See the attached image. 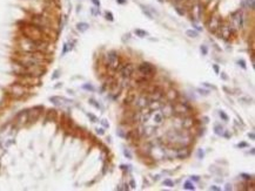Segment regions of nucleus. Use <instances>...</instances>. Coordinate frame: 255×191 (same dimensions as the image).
Segmentation results:
<instances>
[{
  "instance_id": "ea45409f",
  "label": "nucleus",
  "mask_w": 255,
  "mask_h": 191,
  "mask_svg": "<svg viewBox=\"0 0 255 191\" xmlns=\"http://www.w3.org/2000/svg\"><path fill=\"white\" fill-rule=\"evenodd\" d=\"M239 63L241 65L242 68H246V65H245V61H243V60H241V61H239Z\"/></svg>"
},
{
  "instance_id": "473e14b6",
  "label": "nucleus",
  "mask_w": 255,
  "mask_h": 191,
  "mask_svg": "<svg viewBox=\"0 0 255 191\" xmlns=\"http://www.w3.org/2000/svg\"><path fill=\"white\" fill-rule=\"evenodd\" d=\"M242 177L245 178V179H247V181H251L252 179V176H248V175H245V173L242 175Z\"/></svg>"
},
{
  "instance_id": "4468645a",
  "label": "nucleus",
  "mask_w": 255,
  "mask_h": 191,
  "mask_svg": "<svg viewBox=\"0 0 255 191\" xmlns=\"http://www.w3.org/2000/svg\"><path fill=\"white\" fill-rule=\"evenodd\" d=\"M162 115L163 117H169V116L174 115V111H173V104H166L162 108Z\"/></svg>"
},
{
  "instance_id": "f257e3e1",
  "label": "nucleus",
  "mask_w": 255,
  "mask_h": 191,
  "mask_svg": "<svg viewBox=\"0 0 255 191\" xmlns=\"http://www.w3.org/2000/svg\"><path fill=\"white\" fill-rule=\"evenodd\" d=\"M20 49L25 53H33V52H45L47 50L48 44L42 40H32L28 38H23L19 41Z\"/></svg>"
},
{
  "instance_id": "f03ea898",
  "label": "nucleus",
  "mask_w": 255,
  "mask_h": 191,
  "mask_svg": "<svg viewBox=\"0 0 255 191\" xmlns=\"http://www.w3.org/2000/svg\"><path fill=\"white\" fill-rule=\"evenodd\" d=\"M21 32L25 35V38H28V39H32V40H42V36H44V33L41 31V28H39L33 24L24 26L21 28Z\"/></svg>"
},
{
  "instance_id": "a211bd4d",
  "label": "nucleus",
  "mask_w": 255,
  "mask_h": 191,
  "mask_svg": "<svg viewBox=\"0 0 255 191\" xmlns=\"http://www.w3.org/2000/svg\"><path fill=\"white\" fill-rule=\"evenodd\" d=\"M194 120H193L192 117H186V120H184L182 121V128H185V129H191V128H193V125H194Z\"/></svg>"
},
{
  "instance_id": "20e7f679",
  "label": "nucleus",
  "mask_w": 255,
  "mask_h": 191,
  "mask_svg": "<svg viewBox=\"0 0 255 191\" xmlns=\"http://www.w3.org/2000/svg\"><path fill=\"white\" fill-rule=\"evenodd\" d=\"M173 111L174 114H178V115H188L189 113H192V108L188 106L186 102H178L173 104Z\"/></svg>"
},
{
  "instance_id": "c9c22d12",
  "label": "nucleus",
  "mask_w": 255,
  "mask_h": 191,
  "mask_svg": "<svg viewBox=\"0 0 255 191\" xmlns=\"http://www.w3.org/2000/svg\"><path fill=\"white\" fill-rule=\"evenodd\" d=\"M129 185H130V188H133V189H134V188H135V183H134V181H133V179H130V182H129Z\"/></svg>"
},
{
  "instance_id": "bb28decb",
  "label": "nucleus",
  "mask_w": 255,
  "mask_h": 191,
  "mask_svg": "<svg viewBox=\"0 0 255 191\" xmlns=\"http://www.w3.org/2000/svg\"><path fill=\"white\" fill-rule=\"evenodd\" d=\"M215 133L218 135H222L223 134V128L221 125H215Z\"/></svg>"
},
{
  "instance_id": "f704fd0d",
  "label": "nucleus",
  "mask_w": 255,
  "mask_h": 191,
  "mask_svg": "<svg viewBox=\"0 0 255 191\" xmlns=\"http://www.w3.org/2000/svg\"><path fill=\"white\" fill-rule=\"evenodd\" d=\"M92 2H93L94 5H95V6H100V1H99V0H92Z\"/></svg>"
},
{
  "instance_id": "1a4fd4ad",
  "label": "nucleus",
  "mask_w": 255,
  "mask_h": 191,
  "mask_svg": "<svg viewBox=\"0 0 255 191\" xmlns=\"http://www.w3.org/2000/svg\"><path fill=\"white\" fill-rule=\"evenodd\" d=\"M9 90H11V95L15 98L21 97L24 94L26 93V89L23 87V85H13Z\"/></svg>"
},
{
  "instance_id": "9b49d317",
  "label": "nucleus",
  "mask_w": 255,
  "mask_h": 191,
  "mask_svg": "<svg viewBox=\"0 0 255 191\" xmlns=\"http://www.w3.org/2000/svg\"><path fill=\"white\" fill-rule=\"evenodd\" d=\"M233 22L235 24L236 28H242L243 27V15H242V12L237 11V12H235L233 14Z\"/></svg>"
},
{
  "instance_id": "c756f323",
  "label": "nucleus",
  "mask_w": 255,
  "mask_h": 191,
  "mask_svg": "<svg viewBox=\"0 0 255 191\" xmlns=\"http://www.w3.org/2000/svg\"><path fill=\"white\" fill-rule=\"evenodd\" d=\"M163 184H165V185H167V187H173V185H174V183L172 182L170 179H165Z\"/></svg>"
},
{
  "instance_id": "39448f33",
  "label": "nucleus",
  "mask_w": 255,
  "mask_h": 191,
  "mask_svg": "<svg viewBox=\"0 0 255 191\" xmlns=\"http://www.w3.org/2000/svg\"><path fill=\"white\" fill-rule=\"evenodd\" d=\"M107 61H108V67L115 71L119 68V65H120V59H119V55L116 52H109L107 54Z\"/></svg>"
},
{
  "instance_id": "58836bf2",
  "label": "nucleus",
  "mask_w": 255,
  "mask_h": 191,
  "mask_svg": "<svg viewBox=\"0 0 255 191\" xmlns=\"http://www.w3.org/2000/svg\"><path fill=\"white\" fill-rule=\"evenodd\" d=\"M84 88H85V89H90V90H93V87H92V86H88V85H85V86H84Z\"/></svg>"
},
{
  "instance_id": "09e8293b",
  "label": "nucleus",
  "mask_w": 255,
  "mask_h": 191,
  "mask_svg": "<svg viewBox=\"0 0 255 191\" xmlns=\"http://www.w3.org/2000/svg\"><path fill=\"white\" fill-rule=\"evenodd\" d=\"M118 1H119L120 4H124V2H125V0H118Z\"/></svg>"
},
{
  "instance_id": "7ed1b4c3",
  "label": "nucleus",
  "mask_w": 255,
  "mask_h": 191,
  "mask_svg": "<svg viewBox=\"0 0 255 191\" xmlns=\"http://www.w3.org/2000/svg\"><path fill=\"white\" fill-rule=\"evenodd\" d=\"M154 73H155L154 67L148 62H143L141 65H139V67H138V74H140L141 76H145L147 79L152 77L154 75Z\"/></svg>"
},
{
  "instance_id": "4be33fe9",
  "label": "nucleus",
  "mask_w": 255,
  "mask_h": 191,
  "mask_svg": "<svg viewBox=\"0 0 255 191\" xmlns=\"http://www.w3.org/2000/svg\"><path fill=\"white\" fill-rule=\"evenodd\" d=\"M78 29L80 32H85L87 31V28H88V25L87 24H85V22H80V24H78Z\"/></svg>"
},
{
  "instance_id": "ddd939ff",
  "label": "nucleus",
  "mask_w": 255,
  "mask_h": 191,
  "mask_svg": "<svg viewBox=\"0 0 255 191\" xmlns=\"http://www.w3.org/2000/svg\"><path fill=\"white\" fill-rule=\"evenodd\" d=\"M135 103H136V107H138V108H140V109H143V108H146V107L148 106V103H149V100H148L147 96L142 95V96H141V97H140L138 101H135Z\"/></svg>"
},
{
  "instance_id": "dca6fc26",
  "label": "nucleus",
  "mask_w": 255,
  "mask_h": 191,
  "mask_svg": "<svg viewBox=\"0 0 255 191\" xmlns=\"http://www.w3.org/2000/svg\"><path fill=\"white\" fill-rule=\"evenodd\" d=\"M176 156H178L179 158H186L187 156H189V149H188L187 147H184V145H182L181 148L178 149Z\"/></svg>"
},
{
  "instance_id": "de8ad7c7",
  "label": "nucleus",
  "mask_w": 255,
  "mask_h": 191,
  "mask_svg": "<svg viewBox=\"0 0 255 191\" xmlns=\"http://www.w3.org/2000/svg\"><path fill=\"white\" fill-rule=\"evenodd\" d=\"M249 137L252 138V140H254V134H249Z\"/></svg>"
},
{
  "instance_id": "49530a36",
  "label": "nucleus",
  "mask_w": 255,
  "mask_h": 191,
  "mask_svg": "<svg viewBox=\"0 0 255 191\" xmlns=\"http://www.w3.org/2000/svg\"><path fill=\"white\" fill-rule=\"evenodd\" d=\"M239 147H247V144H246V143H240V144H239Z\"/></svg>"
},
{
  "instance_id": "423d86ee",
  "label": "nucleus",
  "mask_w": 255,
  "mask_h": 191,
  "mask_svg": "<svg viewBox=\"0 0 255 191\" xmlns=\"http://www.w3.org/2000/svg\"><path fill=\"white\" fill-rule=\"evenodd\" d=\"M32 24L38 26L39 28H41V29H42V28H48V26H49V22H48V20H47V18L42 17V15H34L33 19H32Z\"/></svg>"
},
{
  "instance_id": "37998d69",
  "label": "nucleus",
  "mask_w": 255,
  "mask_h": 191,
  "mask_svg": "<svg viewBox=\"0 0 255 191\" xmlns=\"http://www.w3.org/2000/svg\"><path fill=\"white\" fill-rule=\"evenodd\" d=\"M226 190H232V185L227 184V185H226Z\"/></svg>"
},
{
  "instance_id": "6ab92c4d",
  "label": "nucleus",
  "mask_w": 255,
  "mask_h": 191,
  "mask_svg": "<svg viewBox=\"0 0 255 191\" xmlns=\"http://www.w3.org/2000/svg\"><path fill=\"white\" fill-rule=\"evenodd\" d=\"M161 100H158V101H149V103H148V108H149V110H155V109H160L162 106V103L160 102Z\"/></svg>"
},
{
  "instance_id": "f8f14e48",
  "label": "nucleus",
  "mask_w": 255,
  "mask_h": 191,
  "mask_svg": "<svg viewBox=\"0 0 255 191\" xmlns=\"http://www.w3.org/2000/svg\"><path fill=\"white\" fill-rule=\"evenodd\" d=\"M40 109H41V108H39V107L31 109V110L27 113V120H28V121H35L36 119L40 116V113H41Z\"/></svg>"
},
{
  "instance_id": "393cba45",
  "label": "nucleus",
  "mask_w": 255,
  "mask_h": 191,
  "mask_svg": "<svg viewBox=\"0 0 255 191\" xmlns=\"http://www.w3.org/2000/svg\"><path fill=\"white\" fill-rule=\"evenodd\" d=\"M184 188L186 189V190H194V189H195L194 184H192L191 182H186V183H185V187Z\"/></svg>"
},
{
  "instance_id": "a18cd8bd",
  "label": "nucleus",
  "mask_w": 255,
  "mask_h": 191,
  "mask_svg": "<svg viewBox=\"0 0 255 191\" xmlns=\"http://www.w3.org/2000/svg\"><path fill=\"white\" fill-rule=\"evenodd\" d=\"M91 117V119H92V120H93V122H95V121H96V119H95V117H94L93 115H88Z\"/></svg>"
},
{
  "instance_id": "b1692460",
  "label": "nucleus",
  "mask_w": 255,
  "mask_h": 191,
  "mask_svg": "<svg viewBox=\"0 0 255 191\" xmlns=\"http://www.w3.org/2000/svg\"><path fill=\"white\" fill-rule=\"evenodd\" d=\"M135 34L138 36H140V38H145V36L147 35V32H145V31H142V29H135Z\"/></svg>"
},
{
  "instance_id": "7c9ffc66",
  "label": "nucleus",
  "mask_w": 255,
  "mask_h": 191,
  "mask_svg": "<svg viewBox=\"0 0 255 191\" xmlns=\"http://www.w3.org/2000/svg\"><path fill=\"white\" fill-rule=\"evenodd\" d=\"M106 18H107L109 21H113V14L111 13V12H107V13H106Z\"/></svg>"
},
{
  "instance_id": "a19ab883",
  "label": "nucleus",
  "mask_w": 255,
  "mask_h": 191,
  "mask_svg": "<svg viewBox=\"0 0 255 191\" xmlns=\"http://www.w3.org/2000/svg\"><path fill=\"white\" fill-rule=\"evenodd\" d=\"M213 68H214L215 73H218V74H219V67L216 66V65H214V66H213Z\"/></svg>"
},
{
  "instance_id": "9d476101",
  "label": "nucleus",
  "mask_w": 255,
  "mask_h": 191,
  "mask_svg": "<svg viewBox=\"0 0 255 191\" xmlns=\"http://www.w3.org/2000/svg\"><path fill=\"white\" fill-rule=\"evenodd\" d=\"M134 74V66L132 63H127L125 66L122 67L121 69V76L124 79H129L130 76Z\"/></svg>"
},
{
  "instance_id": "2f4dec72",
  "label": "nucleus",
  "mask_w": 255,
  "mask_h": 191,
  "mask_svg": "<svg viewBox=\"0 0 255 191\" xmlns=\"http://www.w3.org/2000/svg\"><path fill=\"white\" fill-rule=\"evenodd\" d=\"M90 102H91V104H93L94 107H96V108H98V109H100V108H101V107L99 106L98 103L95 102V101H94V100H90Z\"/></svg>"
},
{
  "instance_id": "79ce46f5",
  "label": "nucleus",
  "mask_w": 255,
  "mask_h": 191,
  "mask_svg": "<svg viewBox=\"0 0 255 191\" xmlns=\"http://www.w3.org/2000/svg\"><path fill=\"white\" fill-rule=\"evenodd\" d=\"M210 190H216V191H218V190H220V188H218V187H215V185H213V187L210 188Z\"/></svg>"
},
{
  "instance_id": "6e6552de",
  "label": "nucleus",
  "mask_w": 255,
  "mask_h": 191,
  "mask_svg": "<svg viewBox=\"0 0 255 191\" xmlns=\"http://www.w3.org/2000/svg\"><path fill=\"white\" fill-rule=\"evenodd\" d=\"M220 26H221V21H220L219 17H212L209 21L207 22V27L212 33H216Z\"/></svg>"
},
{
  "instance_id": "0eeeda50",
  "label": "nucleus",
  "mask_w": 255,
  "mask_h": 191,
  "mask_svg": "<svg viewBox=\"0 0 255 191\" xmlns=\"http://www.w3.org/2000/svg\"><path fill=\"white\" fill-rule=\"evenodd\" d=\"M216 34L219 35V38H222L224 40H228L230 35H232V28L228 25H221L220 28L218 29Z\"/></svg>"
},
{
  "instance_id": "aec40b11",
  "label": "nucleus",
  "mask_w": 255,
  "mask_h": 191,
  "mask_svg": "<svg viewBox=\"0 0 255 191\" xmlns=\"http://www.w3.org/2000/svg\"><path fill=\"white\" fill-rule=\"evenodd\" d=\"M192 11L195 13V18H196V20H199L200 19V17H201V12H202V7H201V5L199 4V2H196L195 4V6L194 7H192Z\"/></svg>"
},
{
  "instance_id": "c85d7f7f",
  "label": "nucleus",
  "mask_w": 255,
  "mask_h": 191,
  "mask_svg": "<svg viewBox=\"0 0 255 191\" xmlns=\"http://www.w3.org/2000/svg\"><path fill=\"white\" fill-rule=\"evenodd\" d=\"M220 116H221V119H222L223 121H228V116L224 114V111H222V110L220 111Z\"/></svg>"
},
{
  "instance_id": "72a5a7b5",
  "label": "nucleus",
  "mask_w": 255,
  "mask_h": 191,
  "mask_svg": "<svg viewBox=\"0 0 255 191\" xmlns=\"http://www.w3.org/2000/svg\"><path fill=\"white\" fill-rule=\"evenodd\" d=\"M201 52H202L203 54H205V55L207 54V48L205 47V46H201Z\"/></svg>"
},
{
  "instance_id": "5701e85b",
  "label": "nucleus",
  "mask_w": 255,
  "mask_h": 191,
  "mask_svg": "<svg viewBox=\"0 0 255 191\" xmlns=\"http://www.w3.org/2000/svg\"><path fill=\"white\" fill-rule=\"evenodd\" d=\"M54 117H55V110H49L47 114V117H46V121H52Z\"/></svg>"
},
{
  "instance_id": "e433bc0d",
  "label": "nucleus",
  "mask_w": 255,
  "mask_h": 191,
  "mask_svg": "<svg viewBox=\"0 0 255 191\" xmlns=\"http://www.w3.org/2000/svg\"><path fill=\"white\" fill-rule=\"evenodd\" d=\"M96 133H98L99 135H103V130H102L101 128H100V129L98 128V129H96Z\"/></svg>"
},
{
  "instance_id": "a878e982",
  "label": "nucleus",
  "mask_w": 255,
  "mask_h": 191,
  "mask_svg": "<svg viewBox=\"0 0 255 191\" xmlns=\"http://www.w3.org/2000/svg\"><path fill=\"white\" fill-rule=\"evenodd\" d=\"M186 34H187V35L189 36V38H196V36H197V32L192 31V29H189V31L186 32Z\"/></svg>"
},
{
  "instance_id": "f3484780",
  "label": "nucleus",
  "mask_w": 255,
  "mask_h": 191,
  "mask_svg": "<svg viewBox=\"0 0 255 191\" xmlns=\"http://www.w3.org/2000/svg\"><path fill=\"white\" fill-rule=\"evenodd\" d=\"M153 121H154L157 124H161L162 121H163V115H162L161 111H159L157 109V111L153 114Z\"/></svg>"
},
{
  "instance_id": "cd10ccee",
  "label": "nucleus",
  "mask_w": 255,
  "mask_h": 191,
  "mask_svg": "<svg viewBox=\"0 0 255 191\" xmlns=\"http://www.w3.org/2000/svg\"><path fill=\"white\" fill-rule=\"evenodd\" d=\"M246 2H247V5H248V7L251 9H254V7H255V0H246Z\"/></svg>"
},
{
  "instance_id": "c03bdc74",
  "label": "nucleus",
  "mask_w": 255,
  "mask_h": 191,
  "mask_svg": "<svg viewBox=\"0 0 255 191\" xmlns=\"http://www.w3.org/2000/svg\"><path fill=\"white\" fill-rule=\"evenodd\" d=\"M192 179H194V181H199V177H197V176H192Z\"/></svg>"
},
{
  "instance_id": "4c0bfd02",
  "label": "nucleus",
  "mask_w": 255,
  "mask_h": 191,
  "mask_svg": "<svg viewBox=\"0 0 255 191\" xmlns=\"http://www.w3.org/2000/svg\"><path fill=\"white\" fill-rule=\"evenodd\" d=\"M125 155L128 157V158H132V155H130V152L129 151H127V150H125Z\"/></svg>"
},
{
  "instance_id": "2eb2a0df",
  "label": "nucleus",
  "mask_w": 255,
  "mask_h": 191,
  "mask_svg": "<svg viewBox=\"0 0 255 191\" xmlns=\"http://www.w3.org/2000/svg\"><path fill=\"white\" fill-rule=\"evenodd\" d=\"M166 97H167V100H168V101H170V102L174 103L175 100L179 97V94H178V92H176L175 89H169V90L166 93Z\"/></svg>"
},
{
  "instance_id": "412c9836",
  "label": "nucleus",
  "mask_w": 255,
  "mask_h": 191,
  "mask_svg": "<svg viewBox=\"0 0 255 191\" xmlns=\"http://www.w3.org/2000/svg\"><path fill=\"white\" fill-rule=\"evenodd\" d=\"M133 102H135V93L132 90V92H129V93H128L127 97L125 98V104L129 106V104H132Z\"/></svg>"
}]
</instances>
